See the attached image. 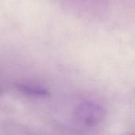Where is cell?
Returning a JSON list of instances; mask_svg holds the SVG:
<instances>
[{"label":"cell","mask_w":135,"mask_h":135,"mask_svg":"<svg viewBox=\"0 0 135 135\" xmlns=\"http://www.w3.org/2000/svg\"><path fill=\"white\" fill-rule=\"evenodd\" d=\"M74 115L75 119L80 123L93 127L100 124L104 120L106 111L96 102L85 101L76 107Z\"/></svg>","instance_id":"6da1fadb"},{"label":"cell","mask_w":135,"mask_h":135,"mask_svg":"<svg viewBox=\"0 0 135 135\" xmlns=\"http://www.w3.org/2000/svg\"><path fill=\"white\" fill-rule=\"evenodd\" d=\"M14 86L20 93H24L25 95L38 97H46L50 96L49 90L41 86L25 83H16Z\"/></svg>","instance_id":"7a4b0ae2"}]
</instances>
